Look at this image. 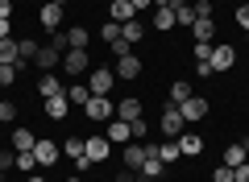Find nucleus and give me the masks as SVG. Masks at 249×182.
<instances>
[{
    "mask_svg": "<svg viewBox=\"0 0 249 182\" xmlns=\"http://www.w3.org/2000/svg\"><path fill=\"white\" fill-rule=\"evenodd\" d=\"M178 112H183L187 124H196V120H204V116H208V99H204V96H191V99L178 104Z\"/></svg>",
    "mask_w": 249,
    "mask_h": 182,
    "instance_id": "nucleus-8",
    "label": "nucleus"
},
{
    "mask_svg": "<svg viewBox=\"0 0 249 182\" xmlns=\"http://www.w3.org/2000/svg\"><path fill=\"white\" fill-rule=\"evenodd\" d=\"M137 174H145V178H162L166 174V162H158V157H145V165Z\"/></svg>",
    "mask_w": 249,
    "mask_h": 182,
    "instance_id": "nucleus-29",
    "label": "nucleus"
},
{
    "mask_svg": "<svg viewBox=\"0 0 249 182\" xmlns=\"http://www.w3.org/2000/svg\"><path fill=\"white\" fill-rule=\"evenodd\" d=\"M34 157H37V165H58V145H54L50 137H37Z\"/></svg>",
    "mask_w": 249,
    "mask_h": 182,
    "instance_id": "nucleus-11",
    "label": "nucleus"
},
{
    "mask_svg": "<svg viewBox=\"0 0 249 182\" xmlns=\"http://www.w3.org/2000/svg\"><path fill=\"white\" fill-rule=\"evenodd\" d=\"M108 4H116V0H108Z\"/></svg>",
    "mask_w": 249,
    "mask_h": 182,
    "instance_id": "nucleus-56",
    "label": "nucleus"
},
{
    "mask_svg": "<svg viewBox=\"0 0 249 182\" xmlns=\"http://www.w3.org/2000/svg\"><path fill=\"white\" fill-rule=\"evenodd\" d=\"M158 129H162L166 141H175L178 132H187V120H183V112H178V104H170V99L162 104V124H158Z\"/></svg>",
    "mask_w": 249,
    "mask_h": 182,
    "instance_id": "nucleus-1",
    "label": "nucleus"
},
{
    "mask_svg": "<svg viewBox=\"0 0 249 182\" xmlns=\"http://www.w3.org/2000/svg\"><path fill=\"white\" fill-rule=\"evenodd\" d=\"M150 25H154V29H175V9H170V4H166V9H154V21H150Z\"/></svg>",
    "mask_w": 249,
    "mask_h": 182,
    "instance_id": "nucleus-26",
    "label": "nucleus"
},
{
    "mask_svg": "<svg viewBox=\"0 0 249 182\" xmlns=\"http://www.w3.org/2000/svg\"><path fill=\"white\" fill-rule=\"evenodd\" d=\"M37 25H42L46 33H58L62 29V4H50V0H46L42 9H37Z\"/></svg>",
    "mask_w": 249,
    "mask_h": 182,
    "instance_id": "nucleus-5",
    "label": "nucleus"
},
{
    "mask_svg": "<svg viewBox=\"0 0 249 182\" xmlns=\"http://www.w3.org/2000/svg\"><path fill=\"white\" fill-rule=\"evenodd\" d=\"M42 104H46V116H50V120H67V112H71V99H67V91H62V96L42 99Z\"/></svg>",
    "mask_w": 249,
    "mask_h": 182,
    "instance_id": "nucleus-13",
    "label": "nucleus"
},
{
    "mask_svg": "<svg viewBox=\"0 0 249 182\" xmlns=\"http://www.w3.org/2000/svg\"><path fill=\"white\" fill-rule=\"evenodd\" d=\"M112 87H116V70H108V66L91 70V96H112Z\"/></svg>",
    "mask_w": 249,
    "mask_h": 182,
    "instance_id": "nucleus-7",
    "label": "nucleus"
},
{
    "mask_svg": "<svg viewBox=\"0 0 249 182\" xmlns=\"http://www.w3.org/2000/svg\"><path fill=\"white\" fill-rule=\"evenodd\" d=\"M245 145H249V141H245Z\"/></svg>",
    "mask_w": 249,
    "mask_h": 182,
    "instance_id": "nucleus-57",
    "label": "nucleus"
},
{
    "mask_svg": "<svg viewBox=\"0 0 249 182\" xmlns=\"http://www.w3.org/2000/svg\"><path fill=\"white\" fill-rule=\"evenodd\" d=\"M129 4H133V9H137V13H142V9H150L154 0H129Z\"/></svg>",
    "mask_w": 249,
    "mask_h": 182,
    "instance_id": "nucleus-48",
    "label": "nucleus"
},
{
    "mask_svg": "<svg viewBox=\"0 0 249 182\" xmlns=\"http://www.w3.org/2000/svg\"><path fill=\"white\" fill-rule=\"evenodd\" d=\"M67 182H83V178H79V174H71V178H67Z\"/></svg>",
    "mask_w": 249,
    "mask_h": 182,
    "instance_id": "nucleus-52",
    "label": "nucleus"
},
{
    "mask_svg": "<svg viewBox=\"0 0 249 182\" xmlns=\"http://www.w3.org/2000/svg\"><path fill=\"white\" fill-rule=\"evenodd\" d=\"M17 120V104L13 99H0V124H13Z\"/></svg>",
    "mask_w": 249,
    "mask_h": 182,
    "instance_id": "nucleus-36",
    "label": "nucleus"
},
{
    "mask_svg": "<svg viewBox=\"0 0 249 182\" xmlns=\"http://www.w3.org/2000/svg\"><path fill=\"white\" fill-rule=\"evenodd\" d=\"M37 50H42V42H34V37H17V54H21V62H17V66L34 62V58H37Z\"/></svg>",
    "mask_w": 249,
    "mask_h": 182,
    "instance_id": "nucleus-19",
    "label": "nucleus"
},
{
    "mask_svg": "<svg viewBox=\"0 0 249 182\" xmlns=\"http://www.w3.org/2000/svg\"><path fill=\"white\" fill-rule=\"evenodd\" d=\"M116 182H137V170H121V174H116Z\"/></svg>",
    "mask_w": 249,
    "mask_h": 182,
    "instance_id": "nucleus-46",
    "label": "nucleus"
},
{
    "mask_svg": "<svg viewBox=\"0 0 249 182\" xmlns=\"http://www.w3.org/2000/svg\"><path fill=\"white\" fill-rule=\"evenodd\" d=\"M129 129H133V141H142L145 132H150V124H145V120H129Z\"/></svg>",
    "mask_w": 249,
    "mask_h": 182,
    "instance_id": "nucleus-41",
    "label": "nucleus"
},
{
    "mask_svg": "<svg viewBox=\"0 0 249 182\" xmlns=\"http://www.w3.org/2000/svg\"><path fill=\"white\" fill-rule=\"evenodd\" d=\"M17 170L25 174V178H29V174H37V157L34 153H17Z\"/></svg>",
    "mask_w": 249,
    "mask_h": 182,
    "instance_id": "nucleus-34",
    "label": "nucleus"
},
{
    "mask_svg": "<svg viewBox=\"0 0 249 182\" xmlns=\"http://www.w3.org/2000/svg\"><path fill=\"white\" fill-rule=\"evenodd\" d=\"M196 75H199V79H212L216 70H212V62H196Z\"/></svg>",
    "mask_w": 249,
    "mask_h": 182,
    "instance_id": "nucleus-42",
    "label": "nucleus"
},
{
    "mask_svg": "<svg viewBox=\"0 0 249 182\" xmlns=\"http://www.w3.org/2000/svg\"><path fill=\"white\" fill-rule=\"evenodd\" d=\"M166 4H175V0H154V9H166Z\"/></svg>",
    "mask_w": 249,
    "mask_h": 182,
    "instance_id": "nucleus-49",
    "label": "nucleus"
},
{
    "mask_svg": "<svg viewBox=\"0 0 249 182\" xmlns=\"http://www.w3.org/2000/svg\"><path fill=\"white\" fill-rule=\"evenodd\" d=\"M232 178H237V182H249V162H241L237 170H232Z\"/></svg>",
    "mask_w": 249,
    "mask_h": 182,
    "instance_id": "nucleus-44",
    "label": "nucleus"
},
{
    "mask_svg": "<svg viewBox=\"0 0 249 182\" xmlns=\"http://www.w3.org/2000/svg\"><path fill=\"white\" fill-rule=\"evenodd\" d=\"M21 75V66H13V62H0V87H13Z\"/></svg>",
    "mask_w": 249,
    "mask_h": 182,
    "instance_id": "nucleus-31",
    "label": "nucleus"
},
{
    "mask_svg": "<svg viewBox=\"0 0 249 182\" xmlns=\"http://www.w3.org/2000/svg\"><path fill=\"white\" fill-rule=\"evenodd\" d=\"M124 54H133V46L124 42V37H121V42H112V58H124Z\"/></svg>",
    "mask_w": 249,
    "mask_h": 182,
    "instance_id": "nucleus-39",
    "label": "nucleus"
},
{
    "mask_svg": "<svg viewBox=\"0 0 249 182\" xmlns=\"http://www.w3.org/2000/svg\"><path fill=\"white\" fill-rule=\"evenodd\" d=\"M170 9H175V25H196V9H191L187 0H175Z\"/></svg>",
    "mask_w": 249,
    "mask_h": 182,
    "instance_id": "nucleus-22",
    "label": "nucleus"
},
{
    "mask_svg": "<svg viewBox=\"0 0 249 182\" xmlns=\"http://www.w3.org/2000/svg\"><path fill=\"white\" fill-rule=\"evenodd\" d=\"M116 116H121V120H142V99L124 96L121 104H116Z\"/></svg>",
    "mask_w": 249,
    "mask_h": 182,
    "instance_id": "nucleus-17",
    "label": "nucleus"
},
{
    "mask_svg": "<svg viewBox=\"0 0 249 182\" xmlns=\"http://www.w3.org/2000/svg\"><path fill=\"white\" fill-rule=\"evenodd\" d=\"M116 79H137L142 75V58H137V54H124V58H116Z\"/></svg>",
    "mask_w": 249,
    "mask_h": 182,
    "instance_id": "nucleus-15",
    "label": "nucleus"
},
{
    "mask_svg": "<svg viewBox=\"0 0 249 182\" xmlns=\"http://www.w3.org/2000/svg\"><path fill=\"white\" fill-rule=\"evenodd\" d=\"M237 25L249 29V4H241V9H237Z\"/></svg>",
    "mask_w": 249,
    "mask_h": 182,
    "instance_id": "nucleus-43",
    "label": "nucleus"
},
{
    "mask_svg": "<svg viewBox=\"0 0 249 182\" xmlns=\"http://www.w3.org/2000/svg\"><path fill=\"white\" fill-rule=\"evenodd\" d=\"M50 4H67V0H50Z\"/></svg>",
    "mask_w": 249,
    "mask_h": 182,
    "instance_id": "nucleus-53",
    "label": "nucleus"
},
{
    "mask_svg": "<svg viewBox=\"0 0 249 182\" xmlns=\"http://www.w3.org/2000/svg\"><path fill=\"white\" fill-rule=\"evenodd\" d=\"M212 178H216V182H237V178H232V165H216Z\"/></svg>",
    "mask_w": 249,
    "mask_h": 182,
    "instance_id": "nucleus-40",
    "label": "nucleus"
},
{
    "mask_svg": "<svg viewBox=\"0 0 249 182\" xmlns=\"http://www.w3.org/2000/svg\"><path fill=\"white\" fill-rule=\"evenodd\" d=\"M112 21H121V25H129V21H137V9L129 4V0H116V4H112Z\"/></svg>",
    "mask_w": 249,
    "mask_h": 182,
    "instance_id": "nucleus-23",
    "label": "nucleus"
},
{
    "mask_svg": "<svg viewBox=\"0 0 249 182\" xmlns=\"http://www.w3.org/2000/svg\"><path fill=\"white\" fill-rule=\"evenodd\" d=\"M145 157H150V149H145L142 141H129V145H124V170H142Z\"/></svg>",
    "mask_w": 249,
    "mask_h": 182,
    "instance_id": "nucleus-12",
    "label": "nucleus"
},
{
    "mask_svg": "<svg viewBox=\"0 0 249 182\" xmlns=\"http://www.w3.org/2000/svg\"><path fill=\"white\" fill-rule=\"evenodd\" d=\"M241 162H249V145H245V141H237V145L224 149V165H232V170H237Z\"/></svg>",
    "mask_w": 249,
    "mask_h": 182,
    "instance_id": "nucleus-20",
    "label": "nucleus"
},
{
    "mask_svg": "<svg viewBox=\"0 0 249 182\" xmlns=\"http://www.w3.org/2000/svg\"><path fill=\"white\" fill-rule=\"evenodd\" d=\"M245 42H249V29H245Z\"/></svg>",
    "mask_w": 249,
    "mask_h": 182,
    "instance_id": "nucleus-55",
    "label": "nucleus"
},
{
    "mask_svg": "<svg viewBox=\"0 0 249 182\" xmlns=\"http://www.w3.org/2000/svg\"><path fill=\"white\" fill-rule=\"evenodd\" d=\"M166 99H170V104H183V99H191V83H183V79H178V83L170 87V96H166Z\"/></svg>",
    "mask_w": 249,
    "mask_h": 182,
    "instance_id": "nucleus-30",
    "label": "nucleus"
},
{
    "mask_svg": "<svg viewBox=\"0 0 249 182\" xmlns=\"http://www.w3.org/2000/svg\"><path fill=\"white\" fill-rule=\"evenodd\" d=\"M108 149H112V141H108L104 132H91V137L83 141V157H88L91 165H96V162H104V157H108Z\"/></svg>",
    "mask_w": 249,
    "mask_h": 182,
    "instance_id": "nucleus-3",
    "label": "nucleus"
},
{
    "mask_svg": "<svg viewBox=\"0 0 249 182\" xmlns=\"http://www.w3.org/2000/svg\"><path fill=\"white\" fill-rule=\"evenodd\" d=\"M137 182H158V178H145V174H137Z\"/></svg>",
    "mask_w": 249,
    "mask_h": 182,
    "instance_id": "nucleus-51",
    "label": "nucleus"
},
{
    "mask_svg": "<svg viewBox=\"0 0 249 182\" xmlns=\"http://www.w3.org/2000/svg\"><path fill=\"white\" fill-rule=\"evenodd\" d=\"M0 182H4V170H0Z\"/></svg>",
    "mask_w": 249,
    "mask_h": 182,
    "instance_id": "nucleus-54",
    "label": "nucleus"
},
{
    "mask_svg": "<svg viewBox=\"0 0 249 182\" xmlns=\"http://www.w3.org/2000/svg\"><path fill=\"white\" fill-rule=\"evenodd\" d=\"M88 66H91V54L88 50H67V54H62V70H67L71 79H79Z\"/></svg>",
    "mask_w": 249,
    "mask_h": 182,
    "instance_id": "nucleus-6",
    "label": "nucleus"
},
{
    "mask_svg": "<svg viewBox=\"0 0 249 182\" xmlns=\"http://www.w3.org/2000/svg\"><path fill=\"white\" fill-rule=\"evenodd\" d=\"M100 37H104L108 46H112V42H121V21H104V25H100Z\"/></svg>",
    "mask_w": 249,
    "mask_h": 182,
    "instance_id": "nucleus-32",
    "label": "nucleus"
},
{
    "mask_svg": "<svg viewBox=\"0 0 249 182\" xmlns=\"http://www.w3.org/2000/svg\"><path fill=\"white\" fill-rule=\"evenodd\" d=\"M0 62H13V66L21 62V54H17V37H4V42H0Z\"/></svg>",
    "mask_w": 249,
    "mask_h": 182,
    "instance_id": "nucleus-27",
    "label": "nucleus"
},
{
    "mask_svg": "<svg viewBox=\"0 0 249 182\" xmlns=\"http://www.w3.org/2000/svg\"><path fill=\"white\" fill-rule=\"evenodd\" d=\"M0 170H17V149H0Z\"/></svg>",
    "mask_w": 249,
    "mask_h": 182,
    "instance_id": "nucleus-37",
    "label": "nucleus"
},
{
    "mask_svg": "<svg viewBox=\"0 0 249 182\" xmlns=\"http://www.w3.org/2000/svg\"><path fill=\"white\" fill-rule=\"evenodd\" d=\"M37 96H42V99H50V96H62L58 79H54V75H42V79H37Z\"/></svg>",
    "mask_w": 249,
    "mask_h": 182,
    "instance_id": "nucleus-24",
    "label": "nucleus"
},
{
    "mask_svg": "<svg viewBox=\"0 0 249 182\" xmlns=\"http://www.w3.org/2000/svg\"><path fill=\"white\" fill-rule=\"evenodd\" d=\"M62 33H67V50H88V25H71Z\"/></svg>",
    "mask_w": 249,
    "mask_h": 182,
    "instance_id": "nucleus-18",
    "label": "nucleus"
},
{
    "mask_svg": "<svg viewBox=\"0 0 249 182\" xmlns=\"http://www.w3.org/2000/svg\"><path fill=\"white\" fill-rule=\"evenodd\" d=\"M4 37H13V21L9 17H0V42H4Z\"/></svg>",
    "mask_w": 249,
    "mask_h": 182,
    "instance_id": "nucleus-45",
    "label": "nucleus"
},
{
    "mask_svg": "<svg viewBox=\"0 0 249 182\" xmlns=\"http://www.w3.org/2000/svg\"><path fill=\"white\" fill-rule=\"evenodd\" d=\"M175 145H178V153H183V157L204 153V137H196V132H178V137H175Z\"/></svg>",
    "mask_w": 249,
    "mask_h": 182,
    "instance_id": "nucleus-14",
    "label": "nucleus"
},
{
    "mask_svg": "<svg viewBox=\"0 0 249 182\" xmlns=\"http://www.w3.org/2000/svg\"><path fill=\"white\" fill-rule=\"evenodd\" d=\"M62 153L79 162V157H83V137H67V141H62Z\"/></svg>",
    "mask_w": 249,
    "mask_h": 182,
    "instance_id": "nucleus-33",
    "label": "nucleus"
},
{
    "mask_svg": "<svg viewBox=\"0 0 249 182\" xmlns=\"http://www.w3.org/2000/svg\"><path fill=\"white\" fill-rule=\"evenodd\" d=\"M121 37H124L129 46H137V42L145 37V25H142V21H129V25H121Z\"/></svg>",
    "mask_w": 249,
    "mask_h": 182,
    "instance_id": "nucleus-25",
    "label": "nucleus"
},
{
    "mask_svg": "<svg viewBox=\"0 0 249 182\" xmlns=\"http://www.w3.org/2000/svg\"><path fill=\"white\" fill-rule=\"evenodd\" d=\"M208 62H212V70H229L232 62H237V50H232L229 42H216V46H212V58H208Z\"/></svg>",
    "mask_w": 249,
    "mask_h": 182,
    "instance_id": "nucleus-10",
    "label": "nucleus"
},
{
    "mask_svg": "<svg viewBox=\"0 0 249 182\" xmlns=\"http://www.w3.org/2000/svg\"><path fill=\"white\" fill-rule=\"evenodd\" d=\"M13 13V0H0V17H9Z\"/></svg>",
    "mask_w": 249,
    "mask_h": 182,
    "instance_id": "nucleus-47",
    "label": "nucleus"
},
{
    "mask_svg": "<svg viewBox=\"0 0 249 182\" xmlns=\"http://www.w3.org/2000/svg\"><path fill=\"white\" fill-rule=\"evenodd\" d=\"M25 182H46V178H42V174H29V178H25Z\"/></svg>",
    "mask_w": 249,
    "mask_h": 182,
    "instance_id": "nucleus-50",
    "label": "nucleus"
},
{
    "mask_svg": "<svg viewBox=\"0 0 249 182\" xmlns=\"http://www.w3.org/2000/svg\"><path fill=\"white\" fill-rule=\"evenodd\" d=\"M191 33H196V42H216V21L212 17H199L196 25H191Z\"/></svg>",
    "mask_w": 249,
    "mask_h": 182,
    "instance_id": "nucleus-21",
    "label": "nucleus"
},
{
    "mask_svg": "<svg viewBox=\"0 0 249 182\" xmlns=\"http://www.w3.org/2000/svg\"><path fill=\"white\" fill-rule=\"evenodd\" d=\"M191 9H196V21H199V17H212V0H196Z\"/></svg>",
    "mask_w": 249,
    "mask_h": 182,
    "instance_id": "nucleus-38",
    "label": "nucleus"
},
{
    "mask_svg": "<svg viewBox=\"0 0 249 182\" xmlns=\"http://www.w3.org/2000/svg\"><path fill=\"white\" fill-rule=\"evenodd\" d=\"M212 46H216V42H196V46H191V58H196V62H208V58H212Z\"/></svg>",
    "mask_w": 249,
    "mask_h": 182,
    "instance_id": "nucleus-35",
    "label": "nucleus"
},
{
    "mask_svg": "<svg viewBox=\"0 0 249 182\" xmlns=\"http://www.w3.org/2000/svg\"><path fill=\"white\" fill-rule=\"evenodd\" d=\"M83 116L96 120V124H104V120H112V116H116V104H112L108 96H91L88 104H83Z\"/></svg>",
    "mask_w": 249,
    "mask_h": 182,
    "instance_id": "nucleus-2",
    "label": "nucleus"
},
{
    "mask_svg": "<svg viewBox=\"0 0 249 182\" xmlns=\"http://www.w3.org/2000/svg\"><path fill=\"white\" fill-rule=\"evenodd\" d=\"M34 145H37V137H34V129H13V149L17 153H34Z\"/></svg>",
    "mask_w": 249,
    "mask_h": 182,
    "instance_id": "nucleus-16",
    "label": "nucleus"
},
{
    "mask_svg": "<svg viewBox=\"0 0 249 182\" xmlns=\"http://www.w3.org/2000/svg\"><path fill=\"white\" fill-rule=\"evenodd\" d=\"M104 137L112 141V145H129V141H133V129H129V120L112 116V120H108V129H104Z\"/></svg>",
    "mask_w": 249,
    "mask_h": 182,
    "instance_id": "nucleus-9",
    "label": "nucleus"
},
{
    "mask_svg": "<svg viewBox=\"0 0 249 182\" xmlns=\"http://www.w3.org/2000/svg\"><path fill=\"white\" fill-rule=\"evenodd\" d=\"M67 99H71V104H88V99H91V87H83V83H71V87H67Z\"/></svg>",
    "mask_w": 249,
    "mask_h": 182,
    "instance_id": "nucleus-28",
    "label": "nucleus"
},
{
    "mask_svg": "<svg viewBox=\"0 0 249 182\" xmlns=\"http://www.w3.org/2000/svg\"><path fill=\"white\" fill-rule=\"evenodd\" d=\"M34 66L42 70V75H54V70L62 66V50H54L50 42H42V50H37V58H34Z\"/></svg>",
    "mask_w": 249,
    "mask_h": 182,
    "instance_id": "nucleus-4",
    "label": "nucleus"
}]
</instances>
